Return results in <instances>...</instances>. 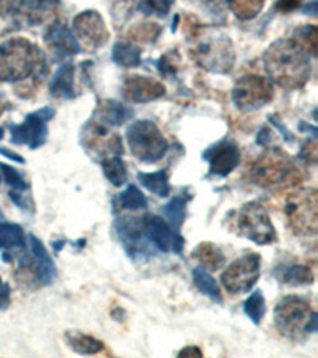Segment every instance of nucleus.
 <instances>
[{
	"mask_svg": "<svg viewBox=\"0 0 318 358\" xmlns=\"http://www.w3.org/2000/svg\"><path fill=\"white\" fill-rule=\"evenodd\" d=\"M264 67L270 80L282 88L298 90L309 80V53H305L293 38L277 40L266 51Z\"/></svg>",
	"mask_w": 318,
	"mask_h": 358,
	"instance_id": "nucleus-1",
	"label": "nucleus"
},
{
	"mask_svg": "<svg viewBox=\"0 0 318 358\" xmlns=\"http://www.w3.org/2000/svg\"><path fill=\"white\" fill-rule=\"evenodd\" d=\"M45 56L37 45L26 38H8L0 45V80L20 82L31 75H40Z\"/></svg>",
	"mask_w": 318,
	"mask_h": 358,
	"instance_id": "nucleus-2",
	"label": "nucleus"
},
{
	"mask_svg": "<svg viewBox=\"0 0 318 358\" xmlns=\"http://www.w3.org/2000/svg\"><path fill=\"white\" fill-rule=\"evenodd\" d=\"M194 61L205 71L228 73L234 64V48L228 36L217 29H204L194 37L191 50Z\"/></svg>",
	"mask_w": 318,
	"mask_h": 358,
	"instance_id": "nucleus-3",
	"label": "nucleus"
},
{
	"mask_svg": "<svg viewBox=\"0 0 318 358\" xmlns=\"http://www.w3.org/2000/svg\"><path fill=\"white\" fill-rule=\"evenodd\" d=\"M317 192L314 188L294 189L287 196L283 212L290 229L294 234L310 238L318 229V210H317Z\"/></svg>",
	"mask_w": 318,
	"mask_h": 358,
	"instance_id": "nucleus-4",
	"label": "nucleus"
},
{
	"mask_svg": "<svg viewBox=\"0 0 318 358\" xmlns=\"http://www.w3.org/2000/svg\"><path fill=\"white\" fill-rule=\"evenodd\" d=\"M277 330L288 338H296L304 331L317 330V314L310 303L301 296H285L280 299L274 310Z\"/></svg>",
	"mask_w": 318,
	"mask_h": 358,
	"instance_id": "nucleus-5",
	"label": "nucleus"
},
{
	"mask_svg": "<svg viewBox=\"0 0 318 358\" xmlns=\"http://www.w3.org/2000/svg\"><path fill=\"white\" fill-rule=\"evenodd\" d=\"M293 161L282 150H268L252 166V180L263 188H279L291 183L294 177Z\"/></svg>",
	"mask_w": 318,
	"mask_h": 358,
	"instance_id": "nucleus-6",
	"label": "nucleus"
},
{
	"mask_svg": "<svg viewBox=\"0 0 318 358\" xmlns=\"http://www.w3.org/2000/svg\"><path fill=\"white\" fill-rule=\"evenodd\" d=\"M131 153L143 163H156L167 152V141L156 124L148 120L136 121L126 132Z\"/></svg>",
	"mask_w": 318,
	"mask_h": 358,
	"instance_id": "nucleus-7",
	"label": "nucleus"
},
{
	"mask_svg": "<svg viewBox=\"0 0 318 358\" xmlns=\"http://www.w3.org/2000/svg\"><path fill=\"white\" fill-rule=\"evenodd\" d=\"M236 229L242 238L250 239L259 245L273 244L277 241V233L269 213L258 202H248L242 207L236 220Z\"/></svg>",
	"mask_w": 318,
	"mask_h": 358,
	"instance_id": "nucleus-8",
	"label": "nucleus"
},
{
	"mask_svg": "<svg viewBox=\"0 0 318 358\" xmlns=\"http://www.w3.org/2000/svg\"><path fill=\"white\" fill-rule=\"evenodd\" d=\"M274 96L273 85L259 75H245L239 78L233 90V101L239 110H258Z\"/></svg>",
	"mask_w": 318,
	"mask_h": 358,
	"instance_id": "nucleus-9",
	"label": "nucleus"
},
{
	"mask_svg": "<svg viewBox=\"0 0 318 358\" xmlns=\"http://www.w3.org/2000/svg\"><path fill=\"white\" fill-rule=\"evenodd\" d=\"M261 273V258L258 253H248L231 263L222 274L224 288L233 294L250 292Z\"/></svg>",
	"mask_w": 318,
	"mask_h": 358,
	"instance_id": "nucleus-10",
	"label": "nucleus"
},
{
	"mask_svg": "<svg viewBox=\"0 0 318 358\" xmlns=\"http://www.w3.org/2000/svg\"><path fill=\"white\" fill-rule=\"evenodd\" d=\"M55 110L45 107L42 110L31 113L20 126H11V138L15 143H22L31 148L43 145L46 138V121L53 118Z\"/></svg>",
	"mask_w": 318,
	"mask_h": 358,
	"instance_id": "nucleus-11",
	"label": "nucleus"
},
{
	"mask_svg": "<svg viewBox=\"0 0 318 358\" xmlns=\"http://www.w3.org/2000/svg\"><path fill=\"white\" fill-rule=\"evenodd\" d=\"M143 229H145V236L152 241V244L158 247L161 252H173L178 255L183 252V238L164 218L158 215H145L143 217Z\"/></svg>",
	"mask_w": 318,
	"mask_h": 358,
	"instance_id": "nucleus-12",
	"label": "nucleus"
},
{
	"mask_svg": "<svg viewBox=\"0 0 318 358\" xmlns=\"http://www.w3.org/2000/svg\"><path fill=\"white\" fill-rule=\"evenodd\" d=\"M75 37L80 38L86 48L96 50L106 45L108 40V31L106 22L97 11H83L73 20Z\"/></svg>",
	"mask_w": 318,
	"mask_h": 358,
	"instance_id": "nucleus-13",
	"label": "nucleus"
},
{
	"mask_svg": "<svg viewBox=\"0 0 318 358\" xmlns=\"http://www.w3.org/2000/svg\"><path fill=\"white\" fill-rule=\"evenodd\" d=\"M204 157L209 159L210 172L213 176L226 177L240 163V152L233 142H222L207 152Z\"/></svg>",
	"mask_w": 318,
	"mask_h": 358,
	"instance_id": "nucleus-14",
	"label": "nucleus"
},
{
	"mask_svg": "<svg viewBox=\"0 0 318 358\" xmlns=\"http://www.w3.org/2000/svg\"><path fill=\"white\" fill-rule=\"evenodd\" d=\"M117 233L118 238L123 242L126 250L131 253V257L140 255L145 252V229H143V217H120L117 220Z\"/></svg>",
	"mask_w": 318,
	"mask_h": 358,
	"instance_id": "nucleus-15",
	"label": "nucleus"
},
{
	"mask_svg": "<svg viewBox=\"0 0 318 358\" xmlns=\"http://www.w3.org/2000/svg\"><path fill=\"white\" fill-rule=\"evenodd\" d=\"M166 88L159 82L148 77H138V75H131L126 78L123 94L127 101L145 103L150 101L159 99L164 96Z\"/></svg>",
	"mask_w": 318,
	"mask_h": 358,
	"instance_id": "nucleus-16",
	"label": "nucleus"
},
{
	"mask_svg": "<svg viewBox=\"0 0 318 358\" xmlns=\"http://www.w3.org/2000/svg\"><path fill=\"white\" fill-rule=\"evenodd\" d=\"M45 43L56 59H64L80 51V42L66 24H53L45 34Z\"/></svg>",
	"mask_w": 318,
	"mask_h": 358,
	"instance_id": "nucleus-17",
	"label": "nucleus"
},
{
	"mask_svg": "<svg viewBox=\"0 0 318 358\" xmlns=\"http://www.w3.org/2000/svg\"><path fill=\"white\" fill-rule=\"evenodd\" d=\"M29 244H31V252L34 262H36L37 279L43 285L51 284L56 279V266L53 258H51L48 250L42 244V241L37 239L34 234H29Z\"/></svg>",
	"mask_w": 318,
	"mask_h": 358,
	"instance_id": "nucleus-18",
	"label": "nucleus"
},
{
	"mask_svg": "<svg viewBox=\"0 0 318 358\" xmlns=\"http://www.w3.org/2000/svg\"><path fill=\"white\" fill-rule=\"evenodd\" d=\"M56 7L57 0H31V2H22L21 5V8H24L26 21L32 26L48 22L55 15Z\"/></svg>",
	"mask_w": 318,
	"mask_h": 358,
	"instance_id": "nucleus-19",
	"label": "nucleus"
},
{
	"mask_svg": "<svg viewBox=\"0 0 318 358\" xmlns=\"http://www.w3.org/2000/svg\"><path fill=\"white\" fill-rule=\"evenodd\" d=\"M50 92L55 97L72 99L75 96V67L72 64H64L55 73L53 80H51Z\"/></svg>",
	"mask_w": 318,
	"mask_h": 358,
	"instance_id": "nucleus-20",
	"label": "nucleus"
},
{
	"mask_svg": "<svg viewBox=\"0 0 318 358\" xmlns=\"http://www.w3.org/2000/svg\"><path fill=\"white\" fill-rule=\"evenodd\" d=\"M66 341L73 352L80 355H96L103 350V343L99 339L89 336V334L68 331L66 334Z\"/></svg>",
	"mask_w": 318,
	"mask_h": 358,
	"instance_id": "nucleus-21",
	"label": "nucleus"
},
{
	"mask_svg": "<svg viewBox=\"0 0 318 358\" xmlns=\"http://www.w3.org/2000/svg\"><path fill=\"white\" fill-rule=\"evenodd\" d=\"M132 117V110L124 103L117 101H106L101 106L99 118L108 126H121Z\"/></svg>",
	"mask_w": 318,
	"mask_h": 358,
	"instance_id": "nucleus-22",
	"label": "nucleus"
},
{
	"mask_svg": "<svg viewBox=\"0 0 318 358\" xmlns=\"http://www.w3.org/2000/svg\"><path fill=\"white\" fill-rule=\"evenodd\" d=\"M194 257L201 263V266H204V269H210V271H217L219 268H223L224 262H226L223 252L219 250L217 245L210 244V242H202V244L196 247Z\"/></svg>",
	"mask_w": 318,
	"mask_h": 358,
	"instance_id": "nucleus-23",
	"label": "nucleus"
},
{
	"mask_svg": "<svg viewBox=\"0 0 318 358\" xmlns=\"http://www.w3.org/2000/svg\"><path fill=\"white\" fill-rule=\"evenodd\" d=\"M26 247V236L20 224L7 223L0 220V248L5 250H16Z\"/></svg>",
	"mask_w": 318,
	"mask_h": 358,
	"instance_id": "nucleus-24",
	"label": "nucleus"
},
{
	"mask_svg": "<svg viewBox=\"0 0 318 358\" xmlns=\"http://www.w3.org/2000/svg\"><path fill=\"white\" fill-rule=\"evenodd\" d=\"M279 279L288 285H308L314 282V273L303 264H290L280 268Z\"/></svg>",
	"mask_w": 318,
	"mask_h": 358,
	"instance_id": "nucleus-25",
	"label": "nucleus"
},
{
	"mask_svg": "<svg viewBox=\"0 0 318 358\" xmlns=\"http://www.w3.org/2000/svg\"><path fill=\"white\" fill-rule=\"evenodd\" d=\"M187 196H175V198L167 202L163 209L166 222L175 231H178V228L183 224L185 218H187Z\"/></svg>",
	"mask_w": 318,
	"mask_h": 358,
	"instance_id": "nucleus-26",
	"label": "nucleus"
},
{
	"mask_svg": "<svg viewBox=\"0 0 318 358\" xmlns=\"http://www.w3.org/2000/svg\"><path fill=\"white\" fill-rule=\"evenodd\" d=\"M193 280H194L196 288H198L201 293L207 294V296L212 298L213 301L223 303L222 292H219V287L217 284V280L213 279V277L209 273H207V269L196 268L193 271Z\"/></svg>",
	"mask_w": 318,
	"mask_h": 358,
	"instance_id": "nucleus-27",
	"label": "nucleus"
},
{
	"mask_svg": "<svg viewBox=\"0 0 318 358\" xmlns=\"http://www.w3.org/2000/svg\"><path fill=\"white\" fill-rule=\"evenodd\" d=\"M102 171L108 182L115 187H121L127 180V169L124 161L120 157H107L102 159Z\"/></svg>",
	"mask_w": 318,
	"mask_h": 358,
	"instance_id": "nucleus-28",
	"label": "nucleus"
},
{
	"mask_svg": "<svg viewBox=\"0 0 318 358\" xmlns=\"http://www.w3.org/2000/svg\"><path fill=\"white\" fill-rule=\"evenodd\" d=\"M138 182H140L147 189H150V192L159 196V198H166L171 192L166 171L150 172V174H143L142 172V174H138Z\"/></svg>",
	"mask_w": 318,
	"mask_h": 358,
	"instance_id": "nucleus-29",
	"label": "nucleus"
},
{
	"mask_svg": "<svg viewBox=\"0 0 318 358\" xmlns=\"http://www.w3.org/2000/svg\"><path fill=\"white\" fill-rule=\"evenodd\" d=\"M113 61L123 67H136L140 64V50L136 45L120 42L113 46Z\"/></svg>",
	"mask_w": 318,
	"mask_h": 358,
	"instance_id": "nucleus-30",
	"label": "nucleus"
},
{
	"mask_svg": "<svg viewBox=\"0 0 318 358\" xmlns=\"http://www.w3.org/2000/svg\"><path fill=\"white\" fill-rule=\"evenodd\" d=\"M117 201H118L121 209L131 210V212L147 209V206H148L147 198L143 196L140 189L136 187V185H129L126 192H123L118 196Z\"/></svg>",
	"mask_w": 318,
	"mask_h": 358,
	"instance_id": "nucleus-31",
	"label": "nucleus"
},
{
	"mask_svg": "<svg viewBox=\"0 0 318 358\" xmlns=\"http://www.w3.org/2000/svg\"><path fill=\"white\" fill-rule=\"evenodd\" d=\"M264 0H228V7L240 20H252L263 8Z\"/></svg>",
	"mask_w": 318,
	"mask_h": 358,
	"instance_id": "nucleus-32",
	"label": "nucleus"
},
{
	"mask_svg": "<svg viewBox=\"0 0 318 358\" xmlns=\"http://www.w3.org/2000/svg\"><path fill=\"white\" fill-rule=\"evenodd\" d=\"M244 310L245 314L250 317L254 325H259L266 315V301L263 293L259 290L253 292L244 303Z\"/></svg>",
	"mask_w": 318,
	"mask_h": 358,
	"instance_id": "nucleus-33",
	"label": "nucleus"
},
{
	"mask_svg": "<svg viewBox=\"0 0 318 358\" xmlns=\"http://www.w3.org/2000/svg\"><path fill=\"white\" fill-rule=\"evenodd\" d=\"M294 42H296L305 53H317V27L315 26H303L294 32Z\"/></svg>",
	"mask_w": 318,
	"mask_h": 358,
	"instance_id": "nucleus-34",
	"label": "nucleus"
},
{
	"mask_svg": "<svg viewBox=\"0 0 318 358\" xmlns=\"http://www.w3.org/2000/svg\"><path fill=\"white\" fill-rule=\"evenodd\" d=\"M173 0H140L138 10L143 11L145 15H156L166 16L167 11L171 10Z\"/></svg>",
	"mask_w": 318,
	"mask_h": 358,
	"instance_id": "nucleus-35",
	"label": "nucleus"
},
{
	"mask_svg": "<svg viewBox=\"0 0 318 358\" xmlns=\"http://www.w3.org/2000/svg\"><path fill=\"white\" fill-rule=\"evenodd\" d=\"M0 172H2V177L5 178V182H7L10 187L13 188V192H26L27 183L18 171L7 164L0 163Z\"/></svg>",
	"mask_w": 318,
	"mask_h": 358,
	"instance_id": "nucleus-36",
	"label": "nucleus"
},
{
	"mask_svg": "<svg viewBox=\"0 0 318 358\" xmlns=\"http://www.w3.org/2000/svg\"><path fill=\"white\" fill-rule=\"evenodd\" d=\"M161 34V29L156 24H138L131 31V37L138 42H154Z\"/></svg>",
	"mask_w": 318,
	"mask_h": 358,
	"instance_id": "nucleus-37",
	"label": "nucleus"
},
{
	"mask_svg": "<svg viewBox=\"0 0 318 358\" xmlns=\"http://www.w3.org/2000/svg\"><path fill=\"white\" fill-rule=\"evenodd\" d=\"M24 0H0V16H10L21 8Z\"/></svg>",
	"mask_w": 318,
	"mask_h": 358,
	"instance_id": "nucleus-38",
	"label": "nucleus"
},
{
	"mask_svg": "<svg viewBox=\"0 0 318 358\" xmlns=\"http://www.w3.org/2000/svg\"><path fill=\"white\" fill-rule=\"evenodd\" d=\"M202 7L210 10L212 13H219L224 5L228 3V0H201Z\"/></svg>",
	"mask_w": 318,
	"mask_h": 358,
	"instance_id": "nucleus-39",
	"label": "nucleus"
},
{
	"mask_svg": "<svg viewBox=\"0 0 318 358\" xmlns=\"http://www.w3.org/2000/svg\"><path fill=\"white\" fill-rule=\"evenodd\" d=\"M10 306V287L0 282V310L7 309Z\"/></svg>",
	"mask_w": 318,
	"mask_h": 358,
	"instance_id": "nucleus-40",
	"label": "nucleus"
},
{
	"mask_svg": "<svg viewBox=\"0 0 318 358\" xmlns=\"http://www.w3.org/2000/svg\"><path fill=\"white\" fill-rule=\"evenodd\" d=\"M180 357H202V352L198 348H185L180 350Z\"/></svg>",
	"mask_w": 318,
	"mask_h": 358,
	"instance_id": "nucleus-41",
	"label": "nucleus"
},
{
	"mask_svg": "<svg viewBox=\"0 0 318 358\" xmlns=\"http://www.w3.org/2000/svg\"><path fill=\"white\" fill-rule=\"evenodd\" d=\"M0 153L2 155H5V157H8L10 159H15V161H18V163H22V158H20V157H16L15 153H11V152H8L7 148H0Z\"/></svg>",
	"mask_w": 318,
	"mask_h": 358,
	"instance_id": "nucleus-42",
	"label": "nucleus"
},
{
	"mask_svg": "<svg viewBox=\"0 0 318 358\" xmlns=\"http://www.w3.org/2000/svg\"><path fill=\"white\" fill-rule=\"evenodd\" d=\"M5 108H8V103H7V101H3L2 97H0V113H2Z\"/></svg>",
	"mask_w": 318,
	"mask_h": 358,
	"instance_id": "nucleus-43",
	"label": "nucleus"
},
{
	"mask_svg": "<svg viewBox=\"0 0 318 358\" xmlns=\"http://www.w3.org/2000/svg\"><path fill=\"white\" fill-rule=\"evenodd\" d=\"M3 137V131L2 129H0V138H2Z\"/></svg>",
	"mask_w": 318,
	"mask_h": 358,
	"instance_id": "nucleus-44",
	"label": "nucleus"
}]
</instances>
